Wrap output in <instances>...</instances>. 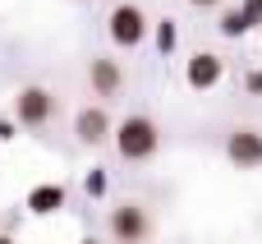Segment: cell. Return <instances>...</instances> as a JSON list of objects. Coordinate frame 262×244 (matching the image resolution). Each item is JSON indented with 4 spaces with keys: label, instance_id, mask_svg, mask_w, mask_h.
I'll return each instance as SVG.
<instances>
[{
    "label": "cell",
    "instance_id": "6da1fadb",
    "mask_svg": "<svg viewBox=\"0 0 262 244\" xmlns=\"http://www.w3.org/2000/svg\"><path fill=\"white\" fill-rule=\"evenodd\" d=\"M157 148H161V129L152 115H124L115 125V152L124 161H152Z\"/></svg>",
    "mask_w": 262,
    "mask_h": 244
},
{
    "label": "cell",
    "instance_id": "7a4b0ae2",
    "mask_svg": "<svg viewBox=\"0 0 262 244\" xmlns=\"http://www.w3.org/2000/svg\"><path fill=\"white\" fill-rule=\"evenodd\" d=\"M51 115H55V97H51V88H41V83H23V88L14 92V125H18V129L37 134V129L51 125Z\"/></svg>",
    "mask_w": 262,
    "mask_h": 244
},
{
    "label": "cell",
    "instance_id": "3957f363",
    "mask_svg": "<svg viewBox=\"0 0 262 244\" xmlns=\"http://www.w3.org/2000/svg\"><path fill=\"white\" fill-rule=\"evenodd\" d=\"M106 226H111L115 244H147L152 240V217H147L143 203H115L106 212Z\"/></svg>",
    "mask_w": 262,
    "mask_h": 244
},
{
    "label": "cell",
    "instance_id": "277c9868",
    "mask_svg": "<svg viewBox=\"0 0 262 244\" xmlns=\"http://www.w3.org/2000/svg\"><path fill=\"white\" fill-rule=\"evenodd\" d=\"M147 14L138 9V5H115L111 14H106V32H111V46H120V51H134V46H143L147 42Z\"/></svg>",
    "mask_w": 262,
    "mask_h": 244
},
{
    "label": "cell",
    "instance_id": "5b68a950",
    "mask_svg": "<svg viewBox=\"0 0 262 244\" xmlns=\"http://www.w3.org/2000/svg\"><path fill=\"white\" fill-rule=\"evenodd\" d=\"M226 157H230V166H239V171H258L262 166V129H253V125L230 129V134H226Z\"/></svg>",
    "mask_w": 262,
    "mask_h": 244
},
{
    "label": "cell",
    "instance_id": "8992f818",
    "mask_svg": "<svg viewBox=\"0 0 262 244\" xmlns=\"http://www.w3.org/2000/svg\"><path fill=\"white\" fill-rule=\"evenodd\" d=\"M221 78H226V60H221L216 51H193V55L184 60V83H189L193 92H212Z\"/></svg>",
    "mask_w": 262,
    "mask_h": 244
},
{
    "label": "cell",
    "instance_id": "52a82bcc",
    "mask_svg": "<svg viewBox=\"0 0 262 244\" xmlns=\"http://www.w3.org/2000/svg\"><path fill=\"white\" fill-rule=\"evenodd\" d=\"M74 134L83 148H101L106 138H115V125H111V111L106 106H83L74 115Z\"/></svg>",
    "mask_w": 262,
    "mask_h": 244
},
{
    "label": "cell",
    "instance_id": "ba28073f",
    "mask_svg": "<svg viewBox=\"0 0 262 244\" xmlns=\"http://www.w3.org/2000/svg\"><path fill=\"white\" fill-rule=\"evenodd\" d=\"M88 83H92L97 97H115V92L124 88V65L111 60V55H92V60H88Z\"/></svg>",
    "mask_w": 262,
    "mask_h": 244
},
{
    "label": "cell",
    "instance_id": "9c48e42d",
    "mask_svg": "<svg viewBox=\"0 0 262 244\" xmlns=\"http://www.w3.org/2000/svg\"><path fill=\"white\" fill-rule=\"evenodd\" d=\"M23 208H28L32 217H55V212L64 208V185H32L28 198H23Z\"/></svg>",
    "mask_w": 262,
    "mask_h": 244
},
{
    "label": "cell",
    "instance_id": "30bf717a",
    "mask_svg": "<svg viewBox=\"0 0 262 244\" xmlns=\"http://www.w3.org/2000/svg\"><path fill=\"white\" fill-rule=\"evenodd\" d=\"M221 37H249V23L239 9H221Z\"/></svg>",
    "mask_w": 262,
    "mask_h": 244
},
{
    "label": "cell",
    "instance_id": "8fae6325",
    "mask_svg": "<svg viewBox=\"0 0 262 244\" xmlns=\"http://www.w3.org/2000/svg\"><path fill=\"white\" fill-rule=\"evenodd\" d=\"M152 37H157V51L170 55V51H175V37H180V32H175V18H157V32H152Z\"/></svg>",
    "mask_w": 262,
    "mask_h": 244
},
{
    "label": "cell",
    "instance_id": "7c38bea8",
    "mask_svg": "<svg viewBox=\"0 0 262 244\" xmlns=\"http://www.w3.org/2000/svg\"><path fill=\"white\" fill-rule=\"evenodd\" d=\"M106 185H111V180H106V171H101V166H92V171H88V180H83V194H88V198H106Z\"/></svg>",
    "mask_w": 262,
    "mask_h": 244
},
{
    "label": "cell",
    "instance_id": "4fadbf2b",
    "mask_svg": "<svg viewBox=\"0 0 262 244\" xmlns=\"http://www.w3.org/2000/svg\"><path fill=\"white\" fill-rule=\"evenodd\" d=\"M235 9L244 14V23H249V32H253V28H258V23H262V0H239Z\"/></svg>",
    "mask_w": 262,
    "mask_h": 244
},
{
    "label": "cell",
    "instance_id": "5bb4252c",
    "mask_svg": "<svg viewBox=\"0 0 262 244\" xmlns=\"http://www.w3.org/2000/svg\"><path fill=\"white\" fill-rule=\"evenodd\" d=\"M244 92L262 97V69H249V74H244Z\"/></svg>",
    "mask_w": 262,
    "mask_h": 244
},
{
    "label": "cell",
    "instance_id": "9a60e30c",
    "mask_svg": "<svg viewBox=\"0 0 262 244\" xmlns=\"http://www.w3.org/2000/svg\"><path fill=\"white\" fill-rule=\"evenodd\" d=\"M9 138H14V125H9V120H0V143H9Z\"/></svg>",
    "mask_w": 262,
    "mask_h": 244
},
{
    "label": "cell",
    "instance_id": "2e32d148",
    "mask_svg": "<svg viewBox=\"0 0 262 244\" xmlns=\"http://www.w3.org/2000/svg\"><path fill=\"white\" fill-rule=\"evenodd\" d=\"M193 9H216V5H226V0H189Z\"/></svg>",
    "mask_w": 262,
    "mask_h": 244
},
{
    "label": "cell",
    "instance_id": "e0dca14e",
    "mask_svg": "<svg viewBox=\"0 0 262 244\" xmlns=\"http://www.w3.org/2000/svg\"><path fill=\"white\" fill-rule=\"evenodd\" d=\"M78 244H101V240H92V235H88V240H78Z\"/></svg>",
    "mask_w": 262,
    "mask_h": 244
},
{
    "label": "cell",
    "instance_id": "ac0fdd59",
    "mask_svg": "<svg viewBox=\"0 0 262 244\" xmlns=\"http://www.w3.org/2000/svg\"><path fill=\"white\" fill-rule=\"evenodd\" d=\"M0 244H14V240H9V235H0Z\"/></svg>",
    "mask_w": 262,
    "mask_h": 244
}]
</instances>
